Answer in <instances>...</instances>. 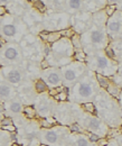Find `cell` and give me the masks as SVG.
Wrapping results in <instances>:
<instances>
[{"mask_svg":"<svg viewBox=\"0 0 122 146\" xmlns=\"http://www.w3.org/2000/svg\"><path fill=\"white\" fill-rule=\"evenodd\" d=\"M37 113L39 116H42L43 118H47V117H53V111H54V105L53 101L46 97L44 93L39 94L36 99L35 104Z\"/></svg>","mask_w":122,"mask_h":146,"instance_id":"14","label":"cell"},{"mask_svg":"<svg viewBox=\"0 0 122 146\" xmlns=\"http://www.w3.org/2000/svg\"><path fill=\"white\" fill-rule=\"evenodd\" d=\"M106 33L111 38H119L122 36V11L117 10L106 21Z\"/></svg>","mask_w":122,"mask_h":146,"instance_id":"11","label":"cell"},{"mask_svg":"<svg viewBox=\"0 0 122 146\" xmlns=\"http://www.w3.org/2000/svg\"><path fill=\"white\" fill-rule=\"evenodd\" d=\"M1 79L7 81L13 86H18L24 81L25 74L19 66H2L1 68Z\"/></svg>","mask_w":122,"mask_h":146,"instance_id":"13","label":"cell"},{"mask_svg":"<svg viewBox=\"0 0 122 146\" xmlns=\"http://www.w3.org/2000/svg\"><path fill=\"white\" fill-rule=\"evenodd\" d=\"M88 68L85 63L73 61L72 63L61 68V72L63 75V86L71 89L75 86L87 72Z\"/></svg>","mask_w":122,"mask_h":146,"instance_id":"7","label":"cell"},{"mask_svg":"<svg viewBox=\"0 0 122 146\" xmlns=\"http://www.w3.org/2000/svg\"><path fill=\"white\" fill-rule=\"evenodd\" d=\"M72 16L67 13H52L47 18H45V28L49 32H61L69 28Z\"/></svg>","mask_w":122,"mask_h":146,"instance_id":"9","label":"cell"},{"mask_svg":"<svg viewBox=\"0 0 122 146\" xmlns=\"http://www.w3.org/2000/svg\"><path fill=\"white\" fill-rule=\"evenodd\" d=\"M86 65L88 70L93 71L94 73H100L106 78L113 75L115 76V73L119 70L118 63L109 58L104 52L101 51H92L91 56L87 55Z\"/></svg>","mask_w":122,"mask_h":146,"instance_id":"4","label":"cell"},{"mask_svg":"<svg viewBox=\"0 0 122 146\" xmlns=\"http://www.w3.org/2000/svg\"><path fill=\"white\" fill-rule=\"evenodd\" d=\"M39 37L42 38V40H45L46 43H49L52 45L63 38L61 32H49V31L39 32Z\"/></svg>","mask_w":122,"mask_h":146,"instance_id":"18","label":"cell"},{"mask_svg":"<svg viewBox=\"0 0 122 146\" xmlns=\"http://www.w3.org/2000/svg\"><path fill=\"white\" fill-rule=\"evenodd\" d=\"M22 60V48L18 43L1 45V66H19Z\"/></svg>","mask_w":122,"mask_h":146,"instance_id":"8","label":"cell"},{"mask_svg":"<svg viewBox=\"0 0 122 146\" xmlns=\"http://www.w3.org/2000/svg\"><path fill=\"white\" fill-rule=\"evenodd\" d=\"M0 93H1V101H2V104H6V102L17 98V91H16L15 86L8 83L3 79H1Z\"/></svg>","mask_w":122,"mask_h":146,"instance_id":"15","label":"cell"},{"mask_svg":"<svg viewBox=\"0 0 122 146\" xmlns=\"http://www.w3.org/2000/svg\"><path fill=\"white\" fill-rule=\"evenodd\" d=\"M42 79L47 83L49 89H55L63 86V75L61 72V68L51 66L46 70H43Z\"/></svg>","mask_w":122,"mask_h":146,"instance_id":"12","label":"cell"},{"mask_svg":"<svg viewBox=\"0 0 122 146\" xmlns=\"http://www.w3.org/2000/svg\"><path fill=\"white\" fill-rule=\"evenodd\" d=\"M40 126L45 129L52 128L57 126V121L54 117H47V118H42L40 119Z\"/></svg>","mask_w":122,"mask_h":146,"instance_id":"22","label":"cell"},{"mask_svg":"<svg viewBox=\"0 0 122 146\" xmlns=\"http://www.w3.org/2000/svg\"><path fill=\"white\" fill-rule=\"evenodd\" d=\"M95 79H96V81H98V83H99V86H100L101 89H105L106 90L107 87L111 83V80L109 78H106V76L100 74V73H95Z\"/></svg>","mask_w":122,"mask_h":146,"instance_id":"21","label":"cell"},{"mask_svg":"<svg viewBox=\"0 0 122 146\" xmlns=\"http://www.w3.org/2000/svg\"><path fill=\"white\" fill-rule=\"evenodd\" d=\"M110 144V142H109V139H106V138H101L99 142H98V145L99 146H107Z\"/></svg>","mask_w":122,"mask_h":146,"instance_id":"33","label":"cell"},{"mask_svg":"<svg viewBox=\"0 0 122 146\" xmlns=\"http://www.w3.org/2000/svg\"><path fill=\"white\" fill-rule=\"evenodd\" d=\"M74 143L76 146H90V141L87 138V136L81 134V135H77L74 137Z\"/></svg>","mask_w":122,"mask_h":146,"instance_id":"24","label":"cell"},{"mask_svg":"<svg viewBox=\"0 0 122 146\" xmlns=\"http://www.w3.org/2000/svg\"><path fill=\"white\" fill-rule=\"evenodd\" d=\"M1 130L8 131V133H16V131H17V128H16L15 125H11V126H5V127H1Z\"/></svg>","mask_w":122,"mask_h":146,"instance_id":"32","label":"cell"},{"mask_svg":"<svg viewBox=\"0 0 122 146\" xmlns=\"http://www.w3.org/2000/svg\"><path fill=\"white\" fill-rule=\"evenodd\" d=\"M1 107L5 109V112L10 111V112H13V113H15V115L22 112L24 109H25L22 101H21L18 97L16 99H14V100H10V101H8V102H6V104H2Z\"/></svg>","mask_w":122,"mask_h":146,"instance_id":"17","label":"cell"},{"mask_svg":"<svg viewBox=\"0 0 122 146\" xmlns=\"http://www.w3.org/2000/svg\"><path fill=\"white\" fill-rule=\"evenodd\" d=\"M32 3H33V6L37 9V11L40 13V14H44L45 10L47 9V6H46V2H45V1L37 0V1H33Z\"/></svg>","mask_w":122,"mask_h":146,"instance_id":"28","label":"cell"},{"mask_svg":"<svg viewBox=\"0 0 122 146\" xmlns=\"http://www.w3.org/2000/svg\"><path fill=\"white\" fill-rule=\"evenodd\" d=\"M83 9H85V1H82V0L64 1V13H67V14H72V13L78 14Z\"/></svg>","mask_w":122,"mask_h":146,"instance_id":"16","label":"cell"},{"mask_svg":"<svg viewBox=\"0 0 122 146\" xmlns=\"http://www.w3.org/2000/svg\"><path fill=\"white\" fill-rule=\"evenodd\" d=\"M22 112H24V115H25L28 119H35L36 116L38 115L36 108L33 107V106H27V107H25V109H24Z\"/></svg>","mask_w":122,"mask_h":146,"instance_id":"27","label":"cell"},{"mask_svg":"<svg viewBox=\"0 0 122 146\" xmlns=\"http://www.w3.org/2000/svg\"><path fill=\"white\" fill-rule=\"evenodd\" d=\"M7 14H8V11H7L6 7H5V6H1V7H0V15H1V17H3V16L7 15Z\"/></svg>","mask_w":122,"mask_h":146,"instance_id":"34","label":"cell"},{"mask_svg":"<svg viewBox=\"0 0 122 146\" xmlns=\"http://www.w3.org/2000/svg\"><path fill=\"white\" fill-rule=\"evenodd\" d=\"M119 105H120L121 110H122V93H121V96H120V98H119Z\"/></svg>","mask_w":122,"mask_h":146,"instance_id":"37","label":"cell"},{"mask_svg":"<svg viewBox=\"0 0 122 146\" xmlns=\"http://www.w3.org/2000/svg\"><path fill=\"white\" fill-rule=\"evenodd\" d=\"M39 146H49V145H46V144H40Z\"/></svg>","mask_w":122,"mask_h":146,"instance_id":"39","label":"cell"},{"mask_svg":"<svg viewBox=\"0 0 122 146\" xmlns=\"http://www.w3.org/2000/svg\"><path fill=\"white\" fill-rule=\"evenodd\" d=\"M70 127L57 125L55 127L45 129L43 128L39 133V139L42 144L49 146H66L70 139Z\"/></svg>","mask_w":122,"mask_h":146,"instance_id":"5","label":"cell"},{"mask_svg":"<svg viewBox=\"0 0 122 146\" xmlns=\"http://www.w3.org/2000/svg\"><path fill=\"white\" fill-rule=\"evenodd\" d=\"M81 119H82L83 126H85V128L88 131H92V133L99 135L100 137L105 136L106 134L110 133L107 125L102 119H100L99 117L90 115V116H83Z\"/></svg>","mask_w":122,"mask_h":146,"instance_id":"10","label":"cell"},{"mask_svg":"<svg viewBox=\"0 0 122 146\" xmlns=\"http://www.w3.org/2000/svg\"><path fill=\"white\" fill-rule=\"evenodd\" d=\"M121 130H122V125H121Z\"/></svg>","mask_w":122,"mask_h":146,"instance_id":"40","label":"cell"},{"mask_svg":"<svg viewBox=\"0 0 122 146\" xmlns=\"http://www.w3.org/2000/svg\"><path fill=\"white\" fill-rule=\"evenodd\" d=\"M81 108L84 110L85 112L87 113H90V115H96L98 112H96V107H95V104L94 102H85V104H82L81 105Z\"/></svg>","mask_w":122,"mask_h":146,"instance_id":"23","label":"cell"},{"mask_svg":"<svg viewBox=\"0 0 122 146\" xmlns=\"http://www.w3.org/2000/svg\"><path fill=\"white\" fill-rule=\"evenodd\" d=\"M11 125H15L13 119L10 117H3L1 119V127H5V126H11Z\"/></svg>","mask_w":122,"mask_h":146,"instance_id":"31","label":"cell"},{"mask_svg":"<svg viewBox=\"0 0 122 146\" xmlns=\"http://www.w3.org/2000/svg\"><path fill=\"white\" fill-rule=\"evenodd\" d=\"M70 129L72 133H76V134H80V135L85 134V131H86V129H84V127L78 123H73L70 126Z\"/></svg>","mask_w":122,"mask_h":146,"instance_id":"29","label":"cell"},{"mask_svg":"<svg viewBox=\"0 0 122 146\" xmlns=\"http://www.w3.org/2000/svg\"><path fill=\"white\" fill-rule=\"evenodd\" d=\"M85 135L87 136V138H88V141L91 142V143H98L100 139H101V137L99 136V135H96V134H94V133H92V131H85Z\"/></svg>","mask_w":122,"mask_h":146,"instance_id":"30","label":"cell"},{"mask_svg":"<svg viewBox=\"0 0 122 146\" xmlns=\"http://www.w3.org/2000/svg\"><path fill=\"white\" fill-rule=\"evenodd\" d=\"M11 146H24V145H22V144H19V143H13Z\"/></svg>","mask_w":122,"mask_h":146,"instance_id":"38","label":"cell"},{"mask_svg":"<svg viewBox=\"0 0 122 146\" xmlns=\"http://www.w3.org/2000/svg\"><path fill=\"white\" fill-rule=\"evenodd\" d=\"M117 143L119 146H122V135H118L117 136Z\"/></svg>","mask_w":122,"mask_h":146,"instance_id":"36","label":"cell"},{"mask_svg":"<svg viewBox=\"0 0 122 146\" xmlns=\"http://www.w3.org/2000/svg\"><path fill=\"white\" fill-rule=\"evenodd\" d=\"M113 2L115 3V6H117L118 10H120V11H122V1H113Z\"/></svg>","mask_w":122,"mask_h":146,"instance_id":"35","label":"cell"},{"mask_svg":"<svg viewBox=\"0 0 122 146\" xmlns=\"http://www.w3.org/2000/svg\"><path fill=\"white\" fill-rule=\"evenodd\" d=\"M74 46L72 44L71 38L63 37L55 44L51 46V53L47 55L45 58H54L53 66L54 68H62L64 65H67L72 63L74 60Z\"/></svg>","mask_w":122,"mask_h":146,"instance_id":"3","label":"cell"},{"mask_svg":"<svg viewBox=\"0 0 122 146\" xmlns=\"http://www.w3.org/2000/svg\"><path fill=\"white\" fill-rule=\"evenodd\" d=\"M28 31L27 24L19 16L7 14L1 17V38L7 43H19Z\"/></svg>","mask_w":122,"mask_h":146,"instance_id":"2","label":"cell"},{"mask_svg":"<svg viewBox=\"0 0 122 146\" xmlns=\"http://www.w3.org/2000/svg\"><path fill=\"white\" fill-rule=\"evenodd\" d=\"M74 60L76 62H81V63H85L87 61V54L84 50H80V51H75L74 53Z\"/></svg>","mask_w":122,"mask_h":146,"instance_id":"26","label":"cell"},{"mask_svg":"<svg viewBox=\"0 0 122 146\" xmlns=\"http://www.w3.org/2000/svg\"><path fill=\"white\" fill-rule=\"evenodd\" d=\"M34 89L38 94H43L46 91H49V87L47 86V83L40 78V79H37L34 83Z\"/></svg>","mask_w":122,"mask_h":146,"instance_id":"20","label":"cell"},{"mask_svg":"<svg viewBox=\"0 0 122 146\" xmlns=\"http://www.w3.org/2000/svg\"><path fill=\"white\" fill-rule=\"evenodd\" d=\"M81 39L83 45L91 46V51H101L109 46V35L106 29L100 28L94 24H92L86 32L81 35Z\"/></svg>","mask_w":122,"mask_h":146,"instance_id":"6","label":"cell"},{"mask_svg":"<svg viewBox=\"0 0 122 146\" xmlns=\"http://www.w3.org/2000/svg\"><path fill=\"white\" fill-rule=\"evenodd\" d=\"M71 40H72V44H73L75 51L83 50V43H82V39H81V35H78V34L75 33L74 36L71 38Z\"/></svg>","mask_w":122,"mask_h":146,"instance_id":"25","label":"cell"},{"mask_svg":"<svg viewBox=\"0 0 122 146\" xmlns=\"http://www.w3.org/2000/svg\"><path fill=\"white\" fill-rule=\"evenodd\" d=\"M99 83L95 79V73L87 70L84 76L70 89V100L76 104L91 102L99 96Z\"/></svg>","mask_w":122,"mask_h":146,"instance_id":"1","label":"cell"},{"mask_svg":"<svg viewBox=\"0 0 122 146\" xmlns=\"http://www.w3.org/2000/svg\"><path fill=\"white\" fill-rule=\"evenodd\" d=\"M106 92H107L109 96H111L112 98L119 100V98H120V96H121V93H122V88L120 87V84L114 83V82L111 81L110 86H109L107 89H106Z\"/></svg>","mask_w":122,"mask_h":146,"instance_id":"19","label":"cell"}]
</instances>
